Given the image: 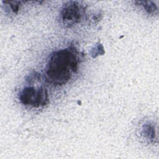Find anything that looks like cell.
Segmentation results:
<instances>
[{
  "instance_id": "obj_1",
  "label": "cell",
  "mask_w": 159,
  "mask_h": 159,
  "mask_svg": "<svg viewBox=\"0 0 159 159\" xmlns=\"http://www.w3.org/2000/svg\"><path fill=\"white\" fill-rule=\"evenodd\" d=\"M81 56L73 46L53 52L45 68V79L53 86L66 84L78 70Z\"/></svg>"
},
{
  "instance_id": "obj_2",
  "label": "cell",
  "mask_w": 159,
  "mask_h": 159,
  "mask_svg": "<svg viewBox=\"0 0 159 159\" xmlns=\"http://www.w3.org/2000/svg\"><path fill=\"white\" fill-rule=\"evenodd\" d=\"M22 104L34 108L43 107L49 103L48 90L42 86H28L24 87L19 94Z\"/></svg>"
},
{
  "instance_id": "obj_3",
  "label": "cell",
  "mask_w": 159,
  "mask_h": 159,
  "mask_svg": "<svg viewBox=\"0 0 159 159\" xmlns=\"http://www.w3.org/2000/svg\"><path fill=\"white\" fill-rule=\"evenodd\" d=\"M86 6L78 1L66 2L60 12V20L66 28H71L81 22L86 16Z\"/></svg>"
},
{
  "instance_id": "obj_4",
  "label": "cell",
  "mask_w": 159,
  "mask_h": 159,
  "mask_svg": "<svg viewBox=\"0 0 159 159\" xmlns=\"http://www.w3.org/2000/svg\"><path fill=\"white\" fill-rule=\"evenodd\" d=\"M142 134L147 140L154 141L156 137V132L153 124L147 122L143 124L142 128Z\"/></svg>"
},
{
  "instance_id": "obj_5",
  "label": "cell",
  "mask_w": 159,
  "mask_h": 159,
  "mask_svg": "<svg viewBox=\"0 0 159 159\" xmlns=\"http://www.w3.org/2000/svg\"><path fill=\"white\" fill-rule=\"evenodd\" d=\"M136 2L142 5L145 11L149 14L155 13V11H158L157 6L153 1H137Z\"/></svg>"
},
{
  "instance_id": "obj_6",
  "label": "cell",
  "mask_w": 159,
  "mask_h": 159,
  "mask_svg": "<svg viewBox=\"0 0 159 159\" xmlns=\"http://www.w3.org/2000/svg\"><path fill=\"white\" fill-rule=\"evenodd\" d=\"M7 4H8L9 7L12 10V12L14 13L17 12L19 11V5L20 4V1H8L6 2Z\"/></svg>"
}]
</instances>
